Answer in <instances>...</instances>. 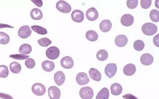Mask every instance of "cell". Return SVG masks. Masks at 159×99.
Wrapping results in <instances>:
<instances>
[{"instance_id": "cell-1", "label": "cell", "mask_w": 159, "mask_h": 99, "mask_svg": "<svg viewBox=\"0 0 159 99\" xmlns=\"http://www.w3.org/2000/svg\"><path fill=\"white\" fill-rule=\"evenodd\" d=\"M142 30L145 35L152 36L155 34L158 31V27L156 25L152 23H146L142 27Z\"/></svg>"}, {"instance_id": "cell-2", "label": "cell", "mask_w": 159, "mask_h": 99, "mask_svg": "<svg viewBox=\"0 0 159 99\" xmlns=\"http://www.w3.org/2000/svg\"><path fill=\"white\" fill-rule=\"evenodd\" d=\"M79 94L82 99H91L94 96V91L91 87L86 86L80 89Z\"/></svg>"}, {"instance_id": "cell-3", "label": "cell", "mask_w": 159, "mask_h": 99, "mask_svg": "<svg viewBox=\"0 0 159 99\" xmlns=\"http://www.w3.org/2000/svg\"><path fill=\"white\" fill-rule=\"evenodd\" d=\"M56 6L57 9L63 13H69L71 11L72 8L70 5L64 1L58 2Z\"/></svg>"}, {"instance_id": "cell-4", "label": "cell", "mask_w": 159, "mask_h": 99, "mask_svg": "<svg viewBox=\"0 0 159 99\" xmlns=\"http://www.w3.org/2000/svg\"><path fill=\"white\" fill-rule=\"evenodd\" d=\"M59 49L56 47L52 46L49 48L46 51V55L50 59H55L59 57Z\"/></svg>"}, {"instance_id": "cell-5", "label": "cell", "mask_w": 159, "mask_h": 99, "mask_svg": "<svg viewBox=\"0 0 159 99\" xmlns=\"http://www.w3.org/2000/svg\"><path fill=\"white\" fill-rule=\"evenodd\" d=\"M33 94L38 96H41L46 92L45 86L41 83H36L33 85L31 88Z\"/></svg>"}, {"instance_id": "cell-6", "label": "cell", "mask_w": 159, "mask_h": 99, "mask_svg": "<svg viewBox=\"0 0 159 99\" xmlns=\"http://www.w3.org/2000/svg\"><path fill=\"white\" fill-rule=\"evenodd\" d=\"M117 65L115 63H109L105 67V74L109 78H111L114 76L117 72Z\"/></svg>"}, {"instance_id": "cell-7", "label": "cell", "mask_w": 159, "mask_h": 99, "mask_svg": "<svg viewBox=\"0 0 159 99\" xmlns=\"http://www.w3.org/2000/svg\"><path fill=\"white\" fill-rule=\"evenodd\" d=\"M48 93L50 99H59L61 96V91L59 89L54 86L49 87Z\"/></svg>"}, {"instance_id": "cell-8", "label": "cell", "mask_w": 159, "mask_h": 99, "mask_svg": "<svg viewBox=\"0 0 159 99\" xmlns=\"http://www.w3.org/2000/svg\"><path fill=\"white\" fill-rule=\"evenodd\" d=\"M31 28L28 25L23 26L19 29L18 35L21 38H28L31 34Z\"/></svg>"}, {"instance_id": "cell-9", "label": "cell", "mask_w": 159, "mask_h": 99, "mask_svg": "<svg viewBox=\"0 0 159 99\" xmlns=\"http://www.w3.org/2000/svg\"><path fill=\"white\" fill-rule=\"evenodd\" d=\"M76 81L80 85H84L90 81L89 77L85 72H80L76 76Z\"/></svg>"}, {"instance_id": "cell-10", "label": "cell", "mask_w": 159, "mask_h": 99, "mask_svg": "<svg viewBox=\"0 0 159 99\" xmlns=\"http://www.w3.org/2000/svg\"><path fill=\"white\" fill-rule=\"evenodd\" d=\"M134 17L130 14L123 15L121 18V23L124 27H130L134 23Z\"/></svg>"}, {"instance_id": "cell-11", "label": "cell", "mask_w": 159, "mask_h": 99, "mask_svg": "<svg viewBox=\"0 0 159 99\" xmlns=\"http://www.w3.org/2000/svg\"><path fill=\"white\" fill-rule=\"evenodd\" d=\"M72 19L76 23H82L84 19V14L80 10H75L71 14Z\"/></svg>"}, {"instance_id": "cell-12", "label": "cell", "mask_w": 159, "mask_h": 99, "mask_svg": "<svg viewBox=\"0 0 159 99\" xmlns=\"http://www.w3.org/2000/svg\"><path fill=\"white\" fill-rule=\"evenodd\" d=\"M61 66L64 69H71L74 66L73 58L69 56L64 57L61 60Z\"/></svg>"}, {"instance_id": "cell-13", "label": "cell", "mask_w": 159, "mask_h": 99, "mask_svg": "<svg viewBox=\"0 0 159 99\" xmlns=\"http://www.w3.org/2000/svg\"><path fill=\"white\" fill-rule=\"evenodd\" d=\"M86 16L90 21H94L98 17V12L95 8H90L87 11Z\"/></svg>"}, {"instance_id": "cell-14", "label": "cell", "mask_w": 159, "mask_h": 99, "mask_svg": "<svg viewBox=\"0 0 159 99\" xmlns=\"http://www.w3.org/2000/svg\"><path fill=\"white\" fill-rule=\"evenodd\" d=\"M141 62L144 65H150L154 62V58L148 53L142 55L140 58Z\"/></svg>"}, {"instance_id": "cell-15", "label": "cell", "mask_w": 159, "mask_h": 99, "mask_svg": "<svg viewBox=\"0 0 159 99\" xmlns=\"http://www.w3.org/2000/svg\"><path fill=\"white\" fill-rule=\"evenodd\" d=\"M128 42V39L124 35H119L117 36L115 39V43L117 46L123 47L125 46Z\"/></svg>"}, {"instance_id": "cell-16", "label": "cell", "mask_w": 159, "mask_h": 99, "mask_svg": "<svg viewBox=\"0 0 159 99\" xmlns=\"http://www.w3.org/2000/svg\"><path fill=\"white\" fill-rule=\"evenodd\" d=\"M54 78L55 83L58 86H61L65 82V74H64L62 71H57L55 73Z\"/></svg>"}, {"instance_id": "cell-17", "label": "cell", "mask_w": 159, "mask_h": 99, "mask_svg": "<svg viewBox=\"0 0 159 99\" xmlns=\"http://www.w3.org/2000/svg\"><path fill=\"white\" fill-rule=\"evenodd\" d=\"M112 27L111 21L108 19L102 20L99 24V28L103 32H107L110 30Z\"/></svg>"}, {"instance_id": "cell-18", "label": "cell", "mask_w": 159, "mask_h": 99, "mask_svg": "<svg viewBox=\"0 0 159 99\" xmlns=\"http://www.w3.org/2000/svg\"><path fill=\"white\" fill-rule=\"evenodd\" d=\"M136 71V68L135 65L129 63L126 65L123 69V72L127 76H131L135 74Z\"/></svg>"}, {"instance_id": "cell-19", "label": "cell", "mask_w": 159, "mask_h": 99, "mask_svg": "<svg viewBox=\"0 0 159 99\" xmlns=\"http://www.w3.org/2000/svg\"><path fill=\"white\" fill-rule=\"evenodd\" d=\"M111 93L114 96H118L120 95L122 92V87L119 83H113L110 86Z\"/></svg>"}, {"instance_id": "cell-20", "label": "cell", "mask_w": 159, "mask_h": 99, "mask_svg": "<svg viewBox=\"0 0 159 99\" xmlns=\"http://www.w3.org/2000/svg\"><path fill=\"white\" fill-rule=\"evenodd\" d=\"M89 75L91 79L94 80L99 81L102 79L101 73L97 69L91 68L89 70Z\"/></svg>"}, {"instance_id": "cell-21", "label": "cell", "mask_w": 159, "mask_h": 99, "mask_svg": "<svg viewBox=\"0 0 159 99\" xmlns=\"http://www.w3.org/2000/svg\"><path fill=\"white\" fill-rule=\"evenodd\" d=\"M31 16L33 20H39L43 19V13L41 10L37 8H35L31 12Z\"/></svg>"}, {"instance_id": "cell-22", "label": "cell", "mask_w": 159, "mask_h": 99, "mask_svg": "<svg viewBox=\"0 0 159 99\" xmlns=\"http://www.w3.org/2000/svg\"><path fill=\"white\" fill-rule=\"evenodd\" d=\"M43 69L46 72H51L55 69V64L51 61H45L42 63Z\"/></svg>"}, {"instance_id": "cell-23", "label": "cell", "mask_w": 159, "mask_h": 99, "mask_svg": "<svg viewBox=\"0 0 159 99\" xmlns=\"http://www.w3.org/2000/svg\"><path fill=\"white\" fill-rule=\"evenodd\" d=\"M109 92L108 89L103 88L97 94L96 99H109Z\"/></svg>"}, {"instance_id": "cell-24", "label": "cell", "mask_w": 159, "mask_h": 99, "mask_svg": "<svg viewBox=\"0 0 159 99\" xmlns=\"http://www.w3.org/2000/svg\"><path fill=\"white\" fill-rule=\"evenodd\" d=\"M32 51V48L31 45L28 44H24L21 45L19 49V52L20 54L28 55Z\"/></svg>"}, {"instance_id": "cell-25", "label": "cell", "mask_w": 159, "mask_h": 99, "mask_svg": "<svg viewBox=\"0 0 159 99\" xmlns=\"http://www.w3.org/2000/svg\"><path fill=\"white\" fill-rule=\"evenodd\" d=\"M86 37L89 41L94 42L97 41L98 39V34L94 30H89L87 32Z\"/></svg>"}, {"instance_id": "cell-26", "label": "cell", "mask_w": 159, "mask_h": 99, "mask_svg": "<svg viewBox=\"0 0 159 99\" xmlns=\"http://www.w3.org/2000/svg\"><path fill=\"white\" fill-rule=\"evenodd\" d=\"M9 69L13 73H19L21 71V65L20 63L16 62H12L9 65Z\"/></svg>"}, {"instance_id": "cell-27", "label": "cell", "mask_w": 159, "mask_h": 99, "mask_svg": "<svg viewBox=\"0 0 159 99\" xmlns=\"http://www.w3.org/2000/svg\"><path fill=\"white\" fill-rule=\"evenodd\" d=\"M109 54L105 50H101L98 51L97 54V58L100 61H105L107 59Z\"/></svg>"}, {"instance_id": "cell-28", "label": "cell", "mask_w": 159, "mask_h": 99, "mask_svg": "<svg viewBox=\"0 0 159 99\" xmlns=\"http://www.w3.org/2000/svg\"><path fill=\"white\" fill-rule=\"evenodd\" d=\"M31 28L35 32L38 33L39 34L45 35L47 34V31L46 29L43 27H40L39 25H33L31 27Z\"/></svg>"}, {"instance_id": "cell-29", "label": "cell", "mask_w": 159, "mask_h": 99, "mask_svg": "<svg viewBox=\"0 0 159 99\" xmlns=\"http://www.w3.org/2000/svg\"><path fill=\"white\" fill-rule=\"evenodd\" d=\"M9 36L7 33L0 32V44L2 45H7L9 42Z\"/></svg>"}, {"instance_id": "cell-30", "label": "cell", "mask_w": 159, "mask_h": 99, "mask_svg": "<svg viewBox=\"0 0 159 99\" xmlns=\"http://www.w3.org/2000/svg\"><path fill=\"white\" fill-rule=\"evenodd\" d=\"M150 17L153 22L158 23L159 21V12L156 9H152L150 12Z\"/></svg>"}, {"instance_id": "cell-31", "label": "cell", "mask_w": 159, "mask_h": 99, "mask_svg": "<svg viewBox=\"0 0 159 99\" xmlns=\"http://www.w3.org/2000/svg\"><path fill=\"white\" fill-rule=\"evenodd\" d=\"M144 43L143 42V41H142V40H138L134 42L133 47L135 50L137 51H141L143 50L144 48Z\"/></svg>"}, {"instance_id": "cell-32", "label": "cell", "mask_w": 159, "mask_h": 99, "mask_svg": "<svg viewBox=\"0 0 159 99\" xmlns=\"http://www.w3.org/2000/svg\"><path fill=\"white\" fill-rule=\"evenodd\" d=\"M9 73V69L7 66L5 65H0V77L5 78L8 77Z\"/></svg>"}, {"instance_id": "cell-33", "label": "cell", "mask_w": 159, "mask_h": 99, "mask_svg": "<svg viewBox=\"0 0 159 99\" xmlns=\"http://www.w3.org/2000/svg\"><path fill=\"white\" fill-rule=\"evenodd\" d=\"M40 46L43 47H47L51 44V41L47 38H43L37 41Z\"/></svg>"}, {"instance_id": "cell-34", "label": "cell", "mask_w": 159, "mask_h": 99, "mask_svg": "<svg viewBox=\"0 0 159 99\" xmlns=\"http://www.w3.org/2000/svg\"><path fill=\"white\" fill-rule=\"evenodd\" d=\"M9 57V58L17 60H24L29 58V55H25L23 54L11 55Z\"/></svg>"}, {"instance_id": "cell-35", "label": "cell", "mask_w": 159, "mask_h": 99, "mask_svg": "<svg viewBox=\"0 0 159 99\" xmlns=\"http://www.w3.org/2000/svg\"><path fill=\"white\" fill-rule=\"evenodd\" d=\"M127 6L130 9H134L138 5V0H128L127 1Z\"/></svg>"}, {"instance_id": "cell-36", "label": "cell", "mask_w": 159, "mask_h": 99, "mask_svg": "<svg viewBox=\"0 0 159 99\" xmlns=\"http://www.w3.org/2000/svg\"><path fill=\"white\" fill-rule=\"evenodd\" d=\"M25 65L28 69H33L35 65V62L33 58H28L25 61Z\"/></svg>"}, {"instance_id": "cell-37", "label": "cell", "mask_w": 159, "mask_h": 99, "mask_svg": "<svg viewBox=\"0 0 159 99\" xmlns=\"http://www.w3.org/2000/svg\"><path fill=\"white\" fill-rule=\"evenodd\" d=\"M152 4L151 0H141V6L144 9H148L150 8Z\"/></svg>"}, {"instance_id": "cell-38", "label": "cell", "mask_w": 159, "mask_h": 99, "mask_svg": "<svg viewBox=\"0 0 159 99\" xmlns=\"http://www.w3.org/2000/svg\"><path fill=\"white\" fill-rule=\"evenodd\" d=\"M0 98L3 99H13L11 95L5 94L3 93H0Z\"/></svg>"}, {"instance_id": "cell-39", "label": "cell", "mask_w": 159, "mask_h": 99, "mask_svg": "<svg viewBox=\"0 0 159 99\" xmlns=\"http://www.w3.org/2000/svg\"><path fill=\"white\" fill-rule=\"evenodd\" d=\"M32 2L35 4V5L37 7H41L43 5V2L42 0H31Z\"/></svg>"}, {"instance_id": "cell-40", "label": "cell", "mask_w": 159, "mask_h": 99, "mask_svg": "<svg viewBox=\"0 0 159 99\" xmlns=\"http://www.w3.org/2000/svg\"><path fill=\"white\" fill-rule=\"evenodd\" d=\"M122 98L124 99H138V98L134 96V95L131 94H127L124 95Z\"/></svg>"}, {"instance_id": "cell-41", "label": "cell", "mask_w": 159, "mask_h": 99, "mask_svg": "<svg viewBox=\"0 0 159 99\" xmlns=\"http://www.w3.org/2000/svg\"><path fill=\"white\" fill-rule=\"evenodd\" d=\"M159 34H157L156 36H155L153 39V42H154V45L156 46L157 47H159Z\"/></svg>"}, {"instance_id": "cell-42", "label": "cell", "mask_w": 159, "mask_h": 99, "mask_svg": "<svg viewBox=\"0 0 159 99\" xmlns=\"http://www.w3.org/2000/svg\"><path fill=\"white\" fill-rule=\"evenodd\" d=\"M4 28H14L13 27H12L11 25L7 24L0 23V29Z\"/></svg>"}]
</instances>
